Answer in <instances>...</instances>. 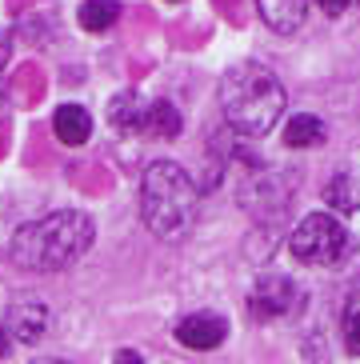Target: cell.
Wrapping results in <instances>:
<instances>
[{
  "label": "cell",
  "mask_w": 360,
  "mask_h": 364,
  "mask_svg": "<svg viewBox=\"0 0 360 364\" xmlns=\"http://www.w3.org/2000/svg\"><path fill=\"white\" fill-rule=\"evenodd\" d=\"M96 240V225L76 208H60L41 220L24 225L12 236V260L32 272H60V268L76 264Z\"/></svg>",
  "instance_id": "obj_1"
},
{
  "label": "cell",
  "mask_w": 360,
  "mask_h": 364,
  "mask_svg": "<svg viewBox=\"0 0 360 364\" xmlns=\"http://www.w3.org/2000/svg\"><path fill=\"white\" fill-rule=\"evenodd\" d=\"M221 112L240 136H265L285 112V88L265 65H233L221 80Z\"/></svg>",
  "instance_id": "obj_2"
},
{
  "label": "cell",
  "mask_w": 360,
  "mask_h": 364,
  "mask_svg": "<svg viewBox=\"0 0 360 364\" xmlns=\"http://www.w3.org/2000/svg\"><path fill=\"white\" fill-rule=\"evenodd\" d=\"M140 213H144L149 232L176 240L192 225V213H196V184H192V176L172 161L149 164L144 181H140Z\"/></svg>",
  "instance_id": "obj_3"
},
{
  "label": "cell",
  "mask_w": 360,
  "mask_h": 364,
  "mask_svg": "<svg viewBox=\"0 0 360 364\" xmlns=\"http://www.w3.org/2000/svg\"><path fill=\"white\" fill-rule=\"evenodd\" d=\"M349 232L340 225L337 216L329 213H308L292 236H288V252L300 260V264H312V268H337L340 260L349 257Z\"/></svg>",
  "instance_id": "obj_4"
},
{
  "label": "cell",
  "mask_w": 360,
  "mask_h": 364,
  "mask_svg": "<svg viewBox=\"0 0 360 364\" xmlns=\"http://www.w3.org/2000/svg\"><path fill=\"white\" fill-rule=\"evenodd\" d=\"M224 336H228V324L216 312H192V316H184L176 324V341L184 348H192V353H212Z\"/></svg>",
  "instance_id": "obj_5"
},
{
  "label": "cell",
  "mask_w": 360,
  "mask_h": 364,
  "mask_svg": "<svg viewBox=\"0 0 360 364\" xmlns=\"http://www.w3.org/2000/svg\"><path fill=\"white\" fill-rule=\"evenodd\" d=\"M48 328V309L41 300H16L9 309V336L21 344H36Z\"/></svg>",
  "instance_id": "obj_6"
},
{
  "label": "cell",
  "mask_w": 360,
  "mask_h": 364,
  "mask_svg": "<svg viewBox=\"0 0 360 364\" xmlns=\"http://www.w3.org/2000/svg\"><path fill=\"white\" fill-rule=\"evenodd\" d=\"M292 280L285 277H265V280H256V289H253V312L260 316V321H272V316H285L288 304H292Z\"/></svg>",
  "instance_id": "obj_7"
},
{
  "label": "cell",
  "mask_w": 360,
  "mask_h": 364,
  "mask_svg": "<svg viewBox=\"0 0 360 364\" xmlns=\"http://www.w3.org/2000/svg\"><path fill=\"white\" fill-rule=\"evenodd\" d=\"M256 12H260V21L272 28V33H297L300 24H305V16H308V4H300V0H260L256 4Z\"/></svg>",
  "instance_id": "obj_8"
},
{
  "label": "cell",
  "mask_w": 360,
  "mask_h": 364,
  "mask_svg": "<svg viewBox=\"0 0 360 364\" xmlns=\"http://www.w3.org/2000/svg\"><path fill=\"white\" fill-rule=\"evenodd\" d=\"M53 129L64 144H85L92 136V117H88L80 105H60L53 117Z\"/></svg>",
  "instance_id": "obj_9"
},
{
  "label": "cell",
  "mask_w": 360,
  "mask_h": 364,
  "mask_svg": "<svg viewBox=\"0 0 360 364\" xmlns=\"http://www.w3.org/2000/svg\"><path fill=\"white\" fill-rule=\"evenodd\" d=\"M180 112L169 105V100H152L149 108H144V124L140 129L144 132H152V136H164V140H172V136H180Z\"/></svg>",
  "instance_id": "obj_10"
},
{
  "label": "cell",
  "mask_w": 360,
  "mask_h": 364,
  "mask_svg": "<svg viewBox=\"0 0 360 364\" xmlns=\"http://www.w3.org/2000/svg\"><path fill=\"white\" fill-rule=\"evenodd\" d=\"M108 120H112V129L117 132H137L140 124H144V105H140L137 92H120V97H112V105H108Z\"/></svg>",
  "instance_id": "obj_11"
},
{
  "label": "cell",
  "mask_w": 360,
  "mask_h": 364,
  "mask_svg": "<svg viewBox=\"0 0 360 364\" xmlns=\"http://www.w3.org/2000/svg\"><path fill=\"white\" fill-rule=\"evenodd\" d=\"M320 140H324V124H320V117L300 112V117H292L285 124V144L288 149H312V144H320Z\"/></svg>",
  "instance_id": "obj_12"
},
{
  "label": "cell",
  "mask_w": 360,
  "mask_h": 364,
  "mask_svg": "<svg viewBox=\"0 0 360 364\" xmlns=\"http://www.w3.org/2000/svg\"><path fill=\"white\" fill-rule=\"evenodd\" d=\"M120 12H125L120 4L105 0V4H80L76 16H80V28H88V33H108V28L120 21Z\"/></svg>",
  "instance_id": "obj_13"
},
{
  "label": "cell",
  "mask_w": 360,
  "mask_h": 364,
  "mask_svg": "<svg viewBox=\"0 0 360 364\" xmlns=\"http://www.w3.org/2000/svg\"><path fill=\"white\" fill-rule=\"evenodd\" d=\"M324 196H329V204L337 208V213H344V216L356 213V188H352L349 176H332V184H329Z\"/></svg>",
  "instance_id": "obj_14"
},
{
  "label": "cell",
  "mask_w": 360,
  "mask_h": 364,
  "mask_svg": "<svg viewBox=\"0 0 360 364\" xmlns=\"http://www.w3.org/2000/svg\"><path fill=\"white\" fill-rule=\"evenodd\" d=\"M344 341L352 353H360V292H352L344 304Z\"/></svg>",
  "instance_id": "obj_15"
},
{
  "label": "cell",
  "mask_w": 360,
  "mask_h": 364,
  "mask_svg": "<svg viewBox=\"0 0 360 364\" xmlns=\"http://www.w3.org/2000/svg\"><path fill=\"white\" fill-rule=\"evenodd\" d=\"M112 364H144V356H140L137 348H120V353L112 356Z\"/></svg>",
  "instance_id": "obj_16"
},
{
  "label": "cell",
  "mask_w": 360,
  "mask_h": 364,
  "mask_svg": "<svg viewBox=\"0 0 360 364\" xmlns=\"http://www.w3.org/2000/svg\"><path fill=\"white\" fill-rule=\"evenodd\" d=\"M4 65H9V36L0 33V68H4Z\"/></svg>",
  "instance_id": "obj_17"
},
{
  "label": "cell",
  "mask_w": 360,
  "mask_h": 364,
  "mask_svg": "<svg viewBox=\"0 0 360 364\" xmlns=\"http://www.w3.org/2000/svg\"><path fill=\"white\" fill-rule=\"evenodd\" d=\"M9 341H12V336H9V328L0 324V356H9Z\"/></svg>",
  "instance_id": "obj_18"
},
{
  "label": "cell",
  "mask_w": 360,
  "mask_h": 364,
  "mask_svg": "<svg viewBox=\"0 0 360 364\" xmlns=\"http://www.w3.org/2000/svg\"><path fill=\"white\" fill-rule=\"evenodd\" d=\"M32 364H68V360H32Z\"/></svg>",
  "instance_id": "obj_19"
}]
</instances>
